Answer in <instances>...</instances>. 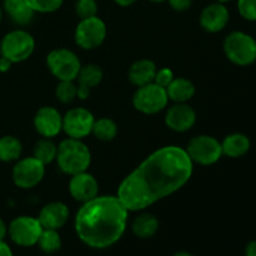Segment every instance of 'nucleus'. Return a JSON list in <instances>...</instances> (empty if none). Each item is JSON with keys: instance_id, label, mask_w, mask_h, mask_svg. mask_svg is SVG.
I'll list each match as a JSON object with an SVG mask.
<instances>
[{"instance_id": "30", "label": "nucleus", "mask_w": 256, "mask_h": 256, "mask_svg": "<svg viewBox=\"0 0 256 256\" xmlns=\"http://www.w3.org/2000/svg\"><path fill=\"white\" fill-rule=\"evenodd\" d=\"M75 12L82 20L96 16L98 4L95 0H78L75 4Z\"/></svg>"}, {"instance_id": "6", "label": "nucleus", "mask_w": 256, "mask_h": 256, "mask_svg": "<svg viewBox=\"0 0 256 256\" xmlns=\"http://www.w3.org/2000/svg\"><path fill=\"white\" fill-rule=\"evenodd\" d=\"M168 100H169V96H168L166 89L159 86L155 82H150L136 90L132 98V104L135 109L139 110L142 114L152 115L166 108Z\"/></svg>"}, {"instance_id": "17", "label": "nucleus", "mask_w": 256, "mask_h": 256, "mask_svg": "<svg viewBox=\"0 0 256 256\" xmlns=\"http://www.w3.org/2000/svg\"><path fill=\"white\" fill-rule=\"evenodd\" d=\"M69 219V209L64 202H54L46 204L40 212L38 220L42 224V229L59 230L64 226Z\"/></svg>"}, {"instance_id": "4", "label": "nucleus", "mask_w": 256, "mask_h": 256, "mask_svg": "<svg viewBox=\"0 0 256 256\" xmlns=\"http://www.w3.org/2000/svg\"><path fill=\"white\" fill-rule=\"evenodd\" d=\"M224 52L228 59L239 66H248L256 62V39L244 32H232L225 38Z\"/></svg>"}, {"instance_id": "26", "label": "nucleus", "mask_w": 256, "mask_h": 256, "mask_svg": "<svg viewBox=\"0 0 256 256\" xmlns=\"http://www.w3.org/2000/svg\"><path fill=\"white\" fill-rule=\"evenodd\" d=\"M92 132L102 142H110L116 136L118 126L112 119L102 118L99 120H95Z\"/></svg>"}, {"instance_id": "9", "label": "nucleus", "mask_w": 256, "mask_h": 256, "mask_svg": "<svg viewBox=\"0 0 256 256\" xmlns=\"http://www.w3.org/2000/svg\"><path fill=\"white\" fill-rule=\"evenodd\" d=\"M186 152L192 162L212 165L222 156V142L209 135H199L190 140Z\"/></svg>"}, {"instance_id": "12", "label": "nucleus", "mask_w": 256, "mask_h": 256, "mask_svg": "<svg viewBox=\"0 0 256 256\" xmlns=\"http://www.w3.org/2000/svg\"><path fill=\"white\" fill-rule=\"evenodd\" d=\"M95 119L89 110L75 108L69 110L62 118V130L72 139H82L92 132Z\"/></svg>"}, {"instance_id": "42", "label": "nucleus", "mask_w": 256, "mask_h": 256, "mask_svg": "<svg viewBox=\"0 0 256 256\" xmlns=\"http://www.w3.org/2000/svg\"><path fill=\"white\" fill-rule=\"evenodd\" d=\"M2 8H0V20H2Z\"/></svg>"}, {"instance_id": "35", "label": "nucleus", "mask_w": 256, "mask_h": 256, "mask_svg": "<svg viewBox=\"0 0 256 256\" xmlns=\"http://www.w3.org/2000/svg\"><path fill=\"white\" fill-rule=\"evenodd\" d=\"M245 256H256V239L252 240L245 248Z\"/></svg>"}, {"instance_id": "39", "label": "nucleus", "mask_w": 256, "mask_h": 256, "mask_svg": "<svg viewBox=\"0 0 256 256\" xmlns=\"http://www.w3.org/2000/svg\"><path fill=\"white\" fill-rule=\"evenodd\" d=\"M174 256H194V255L190 254V252H176Z\"/></svg>"}, {"instance_id": "2", "label": "nucleus", "mask_w": 256, "mask_h": 256, "mask_svg": "<svg viewBox=\"0 0 256 256\" xmlns=\"http://www.w3.org/2000/svg\"><path fill=\"white\" fill-rule=\"evenodd\" d=\"M128 210L118 196H96L84 202L75 216L78 238L92 249H106L124 235Z\"/></svg>"}, {"instance_id": "20", "label": "nucleus", "mask_w": 256, "mask_h": 256, "mask_svg": "<svg viewBox=\"0 0 256 256\" xmlns=\"http://www.w3.org/2000/svg\"><path fill=\"white\" fill-rule=\"evenodd\" d=\"M250 139L242 132H234L222 142V155L229 158H242L250 150Z\"/></svg>"}, {"instance_id": "15", "label": "nucleus", "mask_w": 256, "mask_h": 256, "mask_svg": "<svg viewBox=\"0 0 256 256\" xmlns=\"http://www.w3.org/2000/svg\"><path fill=\"white\" fill-rule=\"evenodd\" d=\"M230 12L222 2H212L208 5L200 15V24L202 29L209 32H219L228 25Z\"/></svg>"}, {"instance_id": "10", "label": "nucleus", "mask_w": 256, "mask_h": 256, "mask_svg": "<svg viewBox=\"0 0 256 256\" xmlns=\"http://www.w3.org/2000/svg\"><path fill=\"white\" fill-rule=\"evenodd\" d=\"M106 36V26L100 18L92 16L82 19L75 30V42L86 50L100 46Z\"/></svg>"}, {"instance_id": "36", "label": "nucleus", "mask_w": 256, "mask_h": 256, "mask_svg": "<svg viewBox=\"0 0 256 256\" xmlns=\"http://www.w3.org/2000/svg\"><path fill=\"white\" fill-rule=\"evenodd\" d=\"M12 62H10L9 59H6V58H4L0 55V72H6L8 70L10 69V66H12Z\"/></svg>"}, {"instance_id": "13", "label": "nucleus", "mask_w": 256, "mask_h": 256, "mask_svg": "<svg viewBox=\"0 0 256 256\" xmlns=\"http://www.w3.org/2000/svg\"><path fill=\"white\" fill-rule=\"evenodd\" d=\"M69 192L76 202H88L98 196L99 185L96 179L86 172L72 175L69 182Z\"/></svg>"}, {"instance_id": "28", "label": "nucleus", "mask_w": 256, "mask_h": 256, "mask_svg": "<svg viewBox=\"0 0 256 256\" xmlns=\"http://www.w3.org/2000/svg\"><path fill=\"white\" fill-rule=\"evenodd\" d=\"M56 96L64 104L74 102L78 98V85L74 80H62L56 88Z\"/></svg>"}, {"instance_id": "21", "label": "nucleus", "mask_w": 256, "mask_h": 256, "mask_svg": "<svg viewBox=\"0 0 256 256\" xmlns=\"http://www.w3.org/2000/svg\"><path fill=\"white\" fill-rule=\"evenodd\" d=\"M4 9L10 19L18 25L29 24L35 14L26 0H5Z\"/></svg>"}, {"instance_id": "19", "label": "nucleus", "mask_w": 256, "mask_h": 256, "mask_svg": "<svg viewBox=\"0 0 256 256\" xmlns=\"http://www.w3.org/2000/svg\"><path fill=\"white\" fill-rule=\"evenodd\" d=\"M156 65L148 59H142L135 62L129 70L130 82L138 88L154 82L156 74Z\"/></svg>"}, {"instance_id": "31", "label": "nucleus", "mask_w": 256, "mask_h": 256, "mask_svg": "<svg viewBox=\"0 0 256 256\" xmlns=\"http://www.w3.org/2000/svg\"><path fill=\"white\" fill-rule=\"evenodd\" d=\"M239 14L248 22H256V0H238Z\"/></svg>"}, {"instance_id": "40", "label": "nucleus", "mask_w": 256, "mask_h": 256, "mask_svg": "<svg viewBox=\"0 0 256 256\" xmlns=\"http://www.w3.org/2000/svg\"><path fill=\"white\" fill-rule=\"evenodd\" d=\"M216 2H222V4H225V2H232V0H216Z\"/></svg>"}, {"instance_id": "14", "label": "nucleus", "mask_w": 256, "mask_h": 256, "mask_svg": "<svg viewBox=\"0 0 256 256\" xmlns=\"http://www.w3.org/2000/svg\"><path fill=\"white\" fill-rule=\"evenodd\" d=\"M34 126L42 136H56L62 130V116L55 108L44 106L35 115Z\"/></svg>"}, {"instance_id": "23", "label": "nucleus", "mask_w": 256, "mask_h": 256, "mask_svg": "<svg viewBox=\"0 0 256 256\" xmlns=\"http://www.w3.org/2000/svg\"><path fill=\"white\" fill-rule=\"evenodd\" d=\"M132 229L138 238L149 239V238L154 236L159 230V220L156 219L155 215L150 214V212H144L134 220Z\"/></svg>"}, {"instance_id": "22", "label": "nucleus", "mask_w": 256, "mask_h": 256, "mask_svg": "<svg viewBox=\"0 0 256 256\" xmlns=\"http://www.w3.org/2000/svg\"><path fill=\"white\" fill-rule=\"evenodd\" d=\"M169 99L175 102H186L195 94V86L190 80L185 78H175L166 88Z\"/></svg>"}, {"instance_id": "32", "label": "nucleus", "mask_w": 256, "mask_h": 256, "mask_svg": "<svg viewBox=\"0 0 256 256\" xmlns=\"http://www.w3.org/2000/svg\"><path fill=\"white\" fill-rule=\"evenodd\" d=\"M174 79L175 76L172 70L169 69V68H162V69L156 70L154 82L159 85V86L165 88V89H166V88L170 85V82H172Z\"/></svg>"}, {"instance_id": "16", "label": "nucleus", "mask_w": 256, "mask_h": 256, "mask_svg": "<svg viewBox=\"0 0 256 256\" xmlns=\"http://www.w3.org/2000/svg\"><path fill=\"white\" fill-rule=\"evenodd\" d=\"M196 120L194 109L185 102H176L168 110L165 115V122L172 130L178 132H186L192 129Z\"/></svg>"}, {"instance_id": "38", "label": "nucleus", "mask_w": 256, "mask_h": 256, "mask_svg": "<svg viewBox=\"0 0 256 256\" xmlns=\"http://www.w3.org/2000/svg\"><path fill=\"white\" fill-rule=\"evenodd\" d=\"M115 2H116L118 5H120V6H129V5L134 4L136 0H114Z\"/></svg>"}, {"instance_id": "43", "label": "nucleus", "mask_w": 256, "mask_h": 256, "mask_svg": "<svg viewBox=\"0 0 256 256\" xmlns=\"http://www.w3.org/2000/svg\"><path fill=\"white\" fill-rule=\"evenodd\" d=\"M0 55H2V40H0Z\"/></svg>"}, {"instance_id": "7", "label": "nucleus", "mask_w": 256, "mask_h": 256, "mask_svg": "<svg viewBox=\"0 0 256 256\" xmlns=\"http://www.w3.org/2000/svg\"><path fill=\"white\" fill-rule=\"evenodd\" d=\"M42 226L36 218L18 216L8 226L10 240L18 246L30 248L38 244Z\"/></svg>"}, {"instance_id": "11", "label": "nucleus", "mask_w": 256, "mask_h": 256, "mask_svg": "<svg viewBox=\"0 0 256 256\" xmlns=\"http://www.w3.org/2000/svg\"><path fill=\"white\" fill-rule=\"evenodd\" d=\"M44 166L45 165L34 156L19 160L12 169V182L18 188L32 189L44 178Z\"/></svg>"}, {"instance_id": "18", "label": "nucleus", "mask_w": 256, "mask_h": 256, "mask_svg": "<svg viewBox=\"0 0 256 256\" xmlns=\"http://www.w3.org/2000/svg\"><path fill=\"white\" fill-rule=\"evenodd\" d=\"M78 98L82 100L86 99L90 90L100 84L102 80V70L98 65L89 64L82 66L78 74Z\"/></svg>"}, {"instance_id": "8", "label": "nucleus", "mask_w": 256, "mask_h": 256, "mask_svg": "<svg viewBox=\"0 0 256 256\" xmlns=\"http://www.w3.org/2000/svg\"><path fill=\"white\" fill-rule=\"evenodd\" d=\"M48 66L55 78L62 80H75L78 78L82 64L75 52L68 49H55L48 55Z\"/></svg>"}, {"instance_id": "1", "label": "nucleus", "mask_w": 256, "mask_h": 256, "mask_svg": "<svg viewBox=\"0 0 256 256\" xmlns=\"http://www.w3.org/2000/svg\"><path fill=\"white\" fill-rule=\"evenodd\" d=\"M192 174L186 150L165 146L148 156L118 189L128 212H139L184 186Z\"/></svg>"}, {"instance_id": "33", "label": "nucleus", "mask_w": 256, "mask_h": 256, "mask_svg": "<svg viewBox=\"0 0 256 256\" xmlns=\"http://www.w3.org/2000/svg\"><path fill=\"white\" fill-rule=\"evenodd\" d=\"M168 2L175 12H185L192 4V0H168Z\"/></svg>"}, {"instance_id": "3", "label": "nucleus", "mask_w": 256, "mask_h": 256, "mask_svg": "<svg viewBox=\"0 0 256 256\" xmlns=\"http://www.w3.org/2000/svg\"><path fill=\"white\" fill-rule=\"evenodd\" d=\"M56 160L60 170L72 176L86 172L92 162V154L89 148L82 140L69 138L58 146Z\"/></svg>"}, {"instance_id": "27", "label": "nucleus", "mask_w": 256, "mask_h": 256, "mask_svg": "<svg viewBox=\"0 0 256 256\" xmlns=\"http://www.w3.org/2000/svg\"><path fill=\"white\" fill-rule=\"evenodd\" d=\"M56 145L52 142H50L46 138V139L40 140V142H38L36 144H35L34 155H32V156H34L35 159L39 160L40 162H42L44 165H46L50 164L52 160L56 159Z\"/></svg>"}, {"instance_id": "29", "label": "nucleus", "mask_w": 256, "mask_h": 256, "mask_svg": "<svg viewBox=\"0 0 256 256\" xmlns=\"http://www.w3.org/2000/svg\"><path fill=\"white\" fill-rule=\"evenodd\" d=\"M64 0H26L35 12H56L62 5Z\"/></svg>"}, {"instance_id": "25", "label": "nucleus", "mask_w": 256, "mask_h": 256, "mask_svg": "<svg viewBox=\"0 0 256 256\" xmlns=\"http://www.w3.org/2000/svg\"><path fill=\"white\" fill-rule=\"evenodd\" d=\"M38 245L45 254H54V252H59L62 248V238H60L58 230L42 229L39 240H38Z\"/></svg>"}, {"instance_id": "24", "label": "nucleus", "mask_w": 256, "mask_h": 256, "mask_svg": "<svg viewBox=\"0 0 256 256\" xmlns=\"http://www.w3.org/2000/svg\"><path fill=\"white\" fill-rule=\"evenodd\" d=\"M22 152V145L19 139L6 135L0 138V162H15L20 158Z\"/></svg>"}, {"instance_id": "41", "label": "nucleus", "mask_w": 256, "mask_h": 256, "mask_svg": "<svg viewBox=\"0 0 256 256\" xmlns=\"http://www.w3.org/2000/svg\"><path fill=\"white\" fill-rule=\"evenodd\" d=\"M152 2H166V0H150Z\"/></svg>"}, {"instance_id": "5", "label": "nucleus", "mask_w": 256, "mask_h": 256, "mask_svg": "<svg viewBox=\"0 0 256 256\" xmlns=\"http://www.w3.org/2000/svg\"><path fill=\"white\" fill-rule=\"evenodd\" d=\"M35 48L34 38L25 30H12L2 39V56L10 62H22L30 58Z\"/></svg>"}, {"instance_id": "34", "label": "nucleus", "mask_w": 256, "mask_h": 256, "mask_svg": "<svg viewBox=\"0 0 256 256\" xmlns=\"http://www.w3.org/2000/svg\"><path fill=\"white\" fill-rule=\"evenodd\" d=\"M0 256H14L12 248L4 240H0Z\"/></svg>"}, {"instance_id": "37", "label": "nucleus", "mask_w": 256, "mask_h": 256, "mask_svg": "<svg viewBox=\"0 0 256 256\" xmlns=\"http://www.w3.org/2000/svg\"><path fill=\"white\" fill-rule=\"evenodd\" d=\"M8 235V226L2 219H0V240H4Z\"/></svg>"}]
</instances>
